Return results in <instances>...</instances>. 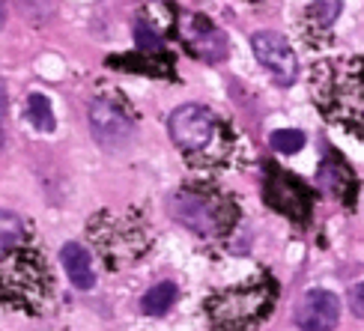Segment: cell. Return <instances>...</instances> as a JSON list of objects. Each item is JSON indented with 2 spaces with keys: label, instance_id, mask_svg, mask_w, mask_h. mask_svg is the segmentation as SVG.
<instances>
[{
  "label": "cell",
  "instance_id": "ba28073f",
  "mask_svg": "<svg viewBox=\"0 0 364 331\" xmlns=\"http://www.w3.org/2000/svg\"><path fill=\"white\" fill-rule=\"evenodd\" d=\"M186 39L191 45V51L203 60H212V63H218V60L227 57V39L221 30H215L209 21L203 18H194L188 27H186Z\"/></svg>",
  "mask_w": 364,
  "mask_h": 331
},
{
  "label": "cell",
  "instance_id": "9c48e42d",
  "mask_svg": "<svg viewBox=\"0 0 364 331\" xmlns=\"http://www.w3.org/2000/svg\"><path fill=\"white\" fill-rule=\"evenodd\" d=\"M60 263H63L69 281L78 290H93L96 287L93 260H90V251L81 242H66L63 248H60Z\"/></svg>",
  "mask_w": 364,
  "mask_h": 331
},
{
  "label": "cell",
  "instance_id": "6da1fadb",
  "mask_svg": "<svg viewBox=\"0 0 364 331\" xmlns=\"http://www.w3.org/2000/svg\"><path fill=\"white\" fill-rule=\"evenodd\" d=\"M269 305H272V290L263 287V283H254V287H239V290L221 293L215 302L209 305V313L218 328H245L260 320L269 310Z\"/></svg>",
  "mask_w": 364,
  "mask_h": 331
},
{
  "label": "cell",
  "instance_id": "e0dca14e",
  "mask_svg": "<svg viewBox=\"0 0 364 331\" xmlns=\"http://www.w3.org/2000/svg\"><path fill=\"white\" fill-rule=\"evenodd\" d=\"M4 21H6V6H4V0H0V27H4Z\"/></svg>",
  "mask_w": 364,
  "mask_h": 331
},
{
  "label": "cell",
  "instance_id": "4fadbf2b",
  "mask_svg": "<svg viewBox=\"0 0 364 331\" xmlns=\"http://www.w3.org/2000/svg\"><path fill=\"white\" fill-rule=\"evenodd\" d=\"M269 143H272V149H278V153L293 156V153H299V149L305 146V134L296 131V129H278V131H272Z\"/></svg>",
  "mask_w": 364,
  "mask_h": 331
},
{
  "label": "cell",
  "instance_id": "8fae6325",
  "mask_svg": "<svg viewBox=\"0 0 364 331\" xmlns=\"http://www.w3.org/2000/svg\"><path fill=\"white\" fill-rule=\"evenodd\" d=\"M24 221L15 215V212H0V260L6 257V254H12L15 248H21L24 242Z\"/></svg>",
  "mask_w": 364,
  "mask_h": 331
},
{
  "label": "cell",
  "instance_id": "52a82bcc",
  "mask_svg": "<svg viewBox=\"0 0 364 331\" xmlns=\"http://www.w3.org/2000/svg\"><path fill=\"white\" fill-rule=\"evenodd\" d=\"M341 322V298L328 290H311L296 305V325L301 331H335Z\"/></svg>",
  "mask_w": 364,
  "mask_h": 331
},
{
  "label": "cell",
  "instance_id": "30bf717a",
  "mask_svg": "<svg viewBox=\"0 0 364 331\" xmlns=\"http://www.w3.org/2000/svg\"><path fill=\"white\" fill-rule=\"evenodd\" d=\"M173 302H176V283L161 281L153 290H146V295L141 298V310L149 313V317H161V313L173 308Z\"/></svg>",
  "mask_w": 364,
  "mask_h": 331
},
{
  "label": "cell",
  "instance_id": "5bb4252c",
  "mask_svg": "<svg viewBox=\"0 0 364 331\" xmlns=\"http://www.w3.org/2000/svg\"><path fill=\"white\" fill-rule=\"evenodd\" d=\"M134 42H138V48H141V51H153V54L161 51V39H159L146 24H138V27H134Z\"/></svg>",
  "mask_w": 364,
  "mask_h": 331
},
{
  "label": "cell",
  "instance_id": "2e32d148",
  "mask_svg": "<svg viewBox=\"0 0 364 331\" xmlns=\"http://www.w3.org/2000/svg\"><path fill=\"white\" fill-rule=\"evenodd\" d=\"M350 308H353L355 317H364V281L350 290Z\"/></svg>",
  "mask_w": 364,
  "mask_h": 331
},
{
  "label": "cell",
  "instance_id": "5b68a950",
  "mask_svg": "<svg viewBox=\"0 0 364 331\" xmlns=\"http://www.w3.org/2000/svg\"><path fill=\"white\" fill-rule=\"evenodd\" d=\"M90 131L105 149H119L132 141L134 123L132 116L111 99H96L90 104Z\"/></svg>",
  "mask_w": 364,
  "mask_h": 331
},
{
  "label": "cell",
  "instance_id": "7c38bea8",
  "mask_svg": "<svg viewBox=\"0 0 364 331\" xmlns=\"http://www.w3.org/2000/svg\"><path fill=\"white\" fill-rule=\"evenodd\" d=\"M27 119H30V126H33L36 131H45V134H51L57 129V119H54L48 96L33 93V96L27 99Z\"/></svg>",
  "mask_w": 364,
  "mask_h": 331
},
{
  "label": "cell",
  "instance_id": "3957f363",
  "mask_svg": "<svg viewBox=\"0 0 364 331\" xmlns=\"http://www.w3.org/2000/svg\"><path fill=\"white\" fill-rule=\"evenodd\" d=\"M15 251L6 254L4 263H0V287H6V298H12V302L36 305V293L45 287V272L36 257L15 254Z\"/></svg>",
  "mask_w": 364,
  "mask_h": 331
},
{
  "label": "cell",
  "instance_id": "9a60e30c",
  "mask_svg": "<svg viewBox=\"0 0 364 331\" xmlns=\"http://www.w3.org/2000/svg\"><path fill=\"white\" fill-rule=\"evenodd\" d=\"M338 9H341V0H320V4L314 6V12H320V21H323V24H331V21H335Z\"/></svg>",
  "mask_w": 364,
  "mask_h": 331
},
{
  "label": "cell",
  "instance_id": "7a4b0ae2",
  "mask_svg": "<svg viewBox=\"0 0 364 331\" xmlns=\"http://www.w3.org/2000/svg\"><path fill=\"white\" fill-rule=\"evenodd\" d=\"M168 129L182 153H203L218 134V116L203 104H179L168 119Z\"/></svg>",
  "mask_w": 364,
  "mask_h": 331
},
{
  "label": "cell",
  "instance_id": "8992f818",
  "mask_svg": "<svg viewBox=\"0 0 364 331\" xmlns=\"http://www.w3.org/2000/svg\"><path fill=\"white\" fill-rule=\"evenodd\" d=\"M173 218L200 236H215L224 227L221 206L197 191H179L173 197Z\"/></svg>",
  "mask_w": 364,
  "mask_h": 331
},
{
  "label": "cell",
  "instance_id": "ac0fdd59",
  "mask_svg": "<svg viewBox=\"0 0 364 331\" xmlns=\"http://www.w3.org/2000/svg\"><path fill=\"white\" fill-rule=\"evenodd\" d=\"M0 143H4V134H0Z\"/></svg>",
  "mask_w": 364,
  "mask_h": 331
},
{
  "label": "cell",
  "instance_id": "277c9868",
  "mask_svg": "<svg viewBox=\"0 0 364 331\" xmlns=\"http://www.w3.org/2000/svg\"><path fill=\"white\" fill-rule=\"evenodd\" d=\"M251 48H254V57L260 60V66L275 78L278 84L290 87L299 75V60H296V51L290 48L281 33H272V30H260V33L251 36Z\"/></svg>",
  "mask_w": 364,
  "mask_h": 331
}]
</instances>
